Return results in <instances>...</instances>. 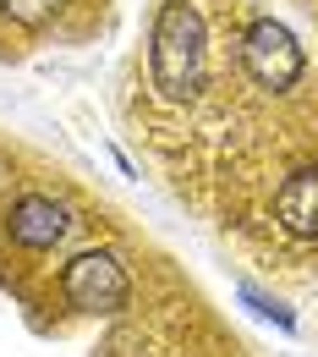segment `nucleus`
I'll list each match as a JSON object with an SVG mask.
<instances>
[{"mask_svg":"<svg viewBox=\"0 0 318 357\" xmlns=\"http://www.w3.org/2000/svg\"><path fill=\"white\" fill-rule=\"evenodd\" d=\"M209 39H203V17L192 0H165L159 17H154V50H148V66H154V89L165 99H192L203 89V61H209Z\"/></svg>","mask_w":318,"mask_h":357,"instance_id":"nucleus-1","label":"nucleus"},{"mask_svg":"<svg viewBox=\"0 0 318 357\" xmlns=\"http://www.w3.org/2000/svg\"><path fill=\"white\" fill-rule=\"evenodd\" d=\"M61 297L77 313H121L132 303V280L116 264V253H77L61 269Z\"/></svg>","mask_w":318,"mask_h":357,"instance_id":"nucleus-2","label":"nucleus"},{"mask_svg":"<svg viewBox=\"0 0 318 357\" xmlns=\"http://www.w3.org/2000/svg\"><path fill=\"white\" fill-rule=\"evenodd\" d=\"M241 66L253 72V83L258 89H291L296 77H302V45H296V33L285 28V22H274V17H258L247 33H241Z\"/></svg>","mask_w":318,"mask_h":357,"instance_id":"nucleus-3","label":"nucleus"},{"mask_svg":"<svg viewBox=\"0 0 318 357\" xmlns=\"http://www.w3.org/2000/svg\"><path fill=\"white\" fill-rule=\"evenodd\" d=\"M66 231H72V209H66L61 198H49V192H22V198L6 209V236H11L17 248L45 253L55 242H66Z\"/></svg>","mask_w":318,"mask_h":357,"instance_id":"nucleus-4","label":"nucleus"},{"mask_svg":"<svg viewBox=\"0 0 318 357\" xmlns=\"http://www.w3.org/2000/svg\"><path fill=\"white\" fill-rule=\"evenodd\" d=\"M274 215L280 225L296 236V242H318V171H291L285 187H280V198H274Z\"/></svg>","mask_w":318,"mask_h":357,"instance_id":"nucleus-5","label":"nucleus"},{"mask_svg":"<svg viewBox=\"0 0 318 357\" xmlns=\"http://www.w3.org/2000/svg\"><path fill=\"white\" fill-rule=\"evenodd\" d=\"M0 6H6V17H17L22 28H45L66 0H0Z\"/></svg>","mask_w":318,"mask_h":357,"instance_id":"nucleus-6","label":"nucleus"},{"mask_svg":"<svg viewBox=\"0 0 318 357\" xmlns=\"http://www.w3.org/2000/svg\"><path fill=\"white\" fill-rule=\"evenodd\" d=\"M241 303H247V308L258 313V319H274L280 330H296V319H291V313H285V308H274V303H264V297H258L253 286H241Z\"/></svg>","mask_w":318,"mask_h":357,"instance_id":"nucleus-7","label":"nucleus"}]
</instances>
